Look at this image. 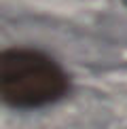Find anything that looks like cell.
<instances>
[{
  "mask_svg": "<svg viewBox=\"0 0 127 129\" xmlns=\"http://www.w3.org/2000/svg\"><path fill=\"white\" fill-rule=\"evenodd\" d=\"M70 89L64 68L38 49H7L0 55V95L13 108H40Z\"/></svg>",
  "mask_w": 127,
  "mask_h": 129,
  "instance_id": "1",
  "label": "cell"
}]
</instances>
